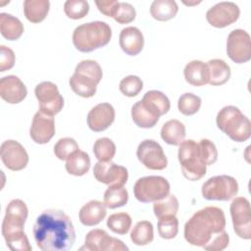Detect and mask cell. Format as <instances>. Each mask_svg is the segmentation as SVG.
Returning a JSON list of instances; mask_svg holds the SVG:
<instances>
[{
  "mask_svg": "<svg viewBox=\"0 0 251 251\" xmlns=\"http://www.w3.org/2000/svg\"><path fill=\"white\" fill-rule=\"evenodd\" d=\"M224 211L215 206H207L192 215L184 225V238L193 246L208 251H222L228 246L229 236L225 230Z\"/></svg>",
  "mask_w": 251,
  "mask_h": 251,
  "instance_id": "cell-1",
  "label": "cell"
},
{
  "mask_svg": "<svg viewBox=\"0 0 251 251\" xmlns=\"http://www.w3.org/2000/svg\"><path fill=\"white\" fill-rule=\"evenodd\" d=\"M33 237L43 251H68L75 241V230L71 218L62 210L47 209L33 226Z\"/></svg>",
  "mask_w": 251,
  "mask_h": 251,
  "instance_id": "cell-2",
  "label": "cell"
},
{
  "mask_svg": "<svg viewBox=\"0 0 251 251\" xmlns=\"http://www.w3.org/2000/svg\"><path fill=\"white\" fill-rule=\"evenodd\" d=\"M28 209L21 199H13L6 208L2 222V235L13 251H30L32 248L24 231Z\"/></svg>",
  "mask_w": 251,
  "mask_h": 251,
  "instance_id": "cell-3",
  "label": "cell"
},
{
  "mask_svg": "<svg viewBox=\"0 0 251 251\" xmlns=\"http://www.w3.org/2000/svg\"><path fill=\"white\" fill-rule=\"evenodd\" d=\"M112 37L110 25L102 21L89 22L76 26L73 32L75 47L83 53L106 46Z\"/></svg>",
  "mask_w": 251,
  "mask_h": 251,
  "instance_id": "cell-4",
  "label": "cell"
},
{
  "mask_svg": "<svg viewBox=\"0 0 251 251\" xmlns=\"http://www.w3.org/2000/svg\"><path fill=\"white\" fill-rule=\"evenodd\" d=\"M102 76V69L96 61L83 60L76 65L75 74L69 79V84L76 95L90 98L95 95Z\"/></svg>",
  "mask_w": 251,
  "mask_h": 251,
  "instance_id": "cell-5",
  "label": "cell"
},
{
  "mask_svg": "<svg viewBox=\"0 0 251 251\" xmlns=\"http://www.w3.org/2000/svg\"><path fill=\"white\" fill-rule=\"evenodd\" d=\"M216 123L218 127L235 142H244L250 138V120L235 106L222 108L217 115Z\"/></svg>",
  "mask_w": 251,
  "mask_h": 251,
  "instance_id": "cell-6",
  "label": "cell"
},
{
  "mask_svg": "<svg viewBox=\"0 0 251 251\" xmlns=\"http://www.w3.org/2000/svg\"><path fill=\"white\" fill-rule=\"evenodd\" d=\"M178 146L177 158L183 176L191 181L199 180L206 175L207 166L199 156L197 142L193 139H187Z\"/></svg>",
  "mask_w": 251,
  "mask_h": 251,
  "instance_id": "cell-7",
  "label": "cell"
},
{
  "mask_svg": "<svg viewBox=\"0 0 251 251\" xmlns=\"http://www.w3.org/2000/svg\"><path fill=\"white\" fill-rule=\"evenodd\" d=\"M170 182L161 176H148L140 177L133 186L134 197L142 203L161 200L170 194Z\"/></svg>",
  "mask_w": 251,
  "mask_h": 251,
  "instance_id": "cell-8",
  "label": "cell"
},
{
  "mask_svg": "<svg viewBox=\"0 0 251 251\" xmlns=\"http://www.w3.org/2000/svg\"><path fill=\"white\" fill-rule=\"evenodd\" d=\"M201 192L206 200L228 201L237 195L238 183L230 176H215L203 183Z\"/></svg>",
  "mask_w": 251,
  "mask_h": 251,
  "instance_id": "cell-9",
  "label": "cell"
},
{
  "mask_svg": "<svg viewBox=\"0 0 251 251\" xmlns=\"http://www.w3.org/2000/svg\"><path fill=\"white\" fill-rule=\"evenodd\" d=\"M229 207L233 230L243 239L251 238V209L250 202L245 197H234Z\"/></svg>",
  "mask_w": 251,
  "mask_h": 251,
  "instance_id": "cell-10",
  "label": "cell"
},
{
  "mask_svg": "<svg viewBox=\"0 0 251 251\" xmlns=\"http://www.w3.org/2000/svg\"><path fill=\"white\" fill-rule=\"evenodd\" d=\"M35 96L38 100L39 110L47 115L54 116L64 107V98L57 85L51 81H42L35 86Z\"/></svg>",
  "mask_w": 251,
  "mask_h": 251,
  "instance_id": "cell-11",
  "label": "cell"
},
{
  "mask_svg": "<svg viewBox=\"0 0 251 251\" xmlns=\"http://www.w3.org/2000/svg\"><path fill=\"white\" fill-rule=\"evenodd\" d=\"M226 54L236 64H244L251 59V41L249 33L240 28L229 32L226 39Z\"/></svg>",
  "mask_w": 251,
  "mask_h": 251,
  "instance_id": "cell-12",
  "label": "cell"
},
{
  "mask_svg": "<svg viewBox=\"0 0 251 251\" xmlns=\"http://www.w3.org/2000/svg\"><path fill=\"white\" fill-rule=\"evenodd\" d=\"M136 156L139 162L149 170L161 171L168 166V159L162 146L153 139L141 141L137 147Z\"/></svg>",
  "mask_w": 251,
  "mask_h": 251,
  "instance_id": "cell-13",
  "label": "cell"
},
{
  "mask_svg": "<svg viewBox=\"0 0 251 251\" xmlns=\"http://www.w3.org/2000/svg\"><path fill=\"white\" fill-rule=\"evenodd\" d=\"M80 250L127 251L128 247L121 239L110 236L106 230L94 228L87 232L84 239V246Z\"/></svg>",
  "mask_w": 251,
  "mask_h": 251,
  "instance_id": "cell-14",
  "label": "cell"
},
{
  "mask_svg": "<svg viewBox=\"0 0 251 251\" xmlns=\"http://www.w3.org/2000/svg\"><path fill=\"white\" fill-rule=\"evenodd\" d=\"M240 16L239 7L233 2H220L206 13L207 22L214 27L223 28L235 23Z\"/></svg>",
  "mask_w": 251,
  "mask_h": 251,
  "instance_id": "cell-15",
  "label": "cell"
},
{
  "mask_svg": "<svg viewBox=\"0 0 251 251\" xmlns=\"http://www.w3.org/2000/svg\"><path fill=\"white\" fill-rule=\"evenodd\" d=\"M93 176L97 181L111 185H125L128 178L126 168L112 161H98L93 168Z\"/></svg>",
  "mask_w": 251,
  "mask_h": 251,
  "instance_id": "cell-16",
  "label": "cell"
},
{
  "mask_svg": "<svg viewBox=\"0 0 251 251\" xmlns=\"http://www.w3.org/2000/svg\"><path fill=\"white\" fill-rule=\"evenodd\" d=\"M1 160L11 171L24 170L28 163V155L24 146L16 140H5L0 147Z\"/></svg>",
  "mask_w": 251,
  "mask_h": 251,
  "instance_id": "cell-17",
  "label": "cell"
},
{
  "mask_svg": "<svg viewBox=\"0 0 251 251\" xmlns=\"http://www.w3.org/2000/svg\"><path fill=\"white\" fill-rule=\"evenodd\" d=\"M55 134V122L53 116L41 111L35 113L29 128L31 139L37 144L49 142Z\"/></svg>",
  "mask_w": 251,
  "mask_h": 251,
  "instance_id": "cell-18",
  "label": "cell"
},
{
  "mask_svg": "<svg viewBox=\"0 0 251 251\" xmlns=\"http://www.w3.org/2000/svg\"><path fill=\"white\" fill-rule=\"evenodd\" d=\"M115 109L110 103H99L87 114V126L95 132L106 130L115 121Z\"/></svg>",
  "mask_w": 251,
  "mask_h": 251,
  "instance_id": "cell-19",
  "label": "cell"
},
{
  "mask_svg": "<svg viewBox=\"0 0 251 251\" xmlns=\"http://www.w3.org/2000/svg\"><path fill=\"white\" fill-rule=\"evenodd\" d=\"M26 95V86L18 76L10 75L0 79V96L7 103H21Z\"/></svg>",
  "mask_w": 251,
  "mask_h": 251,
  "instance_id": "cell-20",
  "label": "cell"
},
{
  "mask_svg": "<svg viewBox=\"0 0 251 251\" xmlns=\"http://www.w3.org/2000/svg\"><path fill=\"white\" fill-rule=\"evenodd\" d=\"M119 43L122 50L129 55H138L144 46V37L139 28L135 26H127L122 29L119 37Z\"/></svg>",
  "mask_w": 251,
  "mask_h": 251,
  "instance_id": "cell-21",
  "label": "cell"
},
{
  "mask_svg": "<svg viewBox=\"0 0 251 251\" xmlns=\"http://www.w3.org/2000/svg\"><path fill=\"white\" fill-rule=\"evenodd\" d=\"M104 202L91 200L84 204L78 213L80 223L86 226H94L100 224L107 215V209Z\"/></svg>",
  "mask_w": 251,
  "mask_h": 251,
  "instance_id": "cell-22",
  "label": "cell"
},
{
  "mask_svg": "<svg viewBox=\"0 0 251 251\" xmlns=\"http://www.w3.org/2000/svg\"><path fill=\"white\" fill-rule=\"evenodd\" d=\"M140 101L151 114L158 118L167 114L171 108L169 98L159 90L147 91Z\"/></svg>",
  "mask_w": 251,
  "mask_h": 251,
  "instance_id": "cell-23",
  "label": "cell"
},
{
  "mask_svg": "<svg viewBox=\"0 0 251 251\" xmlns=\"http://www.w3.org/2000/svg\"><path fill=\"white\" fill-rule=\"evenodd\" d=\"M185 80L193 86H202L209 83V69L206 63L193 60L186 64L183 70Z\"/></svg>",
  "mask_w": 251,
  "mask_h": 251,
  "instance_id": "cell-24",
  "label": "cell"
},
{
  "mask_svg": "<svg viewBox=\"0 0 251 251\" xmlns=\"http://www.w3.org/2000/svg\"><path fill=\"white\" fill-rule=\"evenodd\" d=\"M185 126L178 120L166 122L161 128L162 139L170 145H179L185 138Z\"/></svg>",
  "mask_w": 251,
  "mask_h": 251,
  "instance_id": "cell-25",
  "label": "cell"
},
{
  "mask_svg": "<svg viewBox=\"0 0 251 251\" xmlns=\"http://www.w3.org/2000/svg\"><path fill=\"white\" fill-rule=\"evenodd\" d=\"M50 2L48 0H25L24 1V14L27 21L32 24L41 23L48 15Z\"/></svg>",
  "mask_w": 251,
  "mask_h": 251,
  "instance_id": "cell-26",
  "label": "cell"
},
{
  "mask_svg": "<svg viewBox=\"0 0 251 251\" xmlns=\"http://www.w3.org/2000/svg\"><path fill=\"white\" fill-rule=\"evenodd\" d=\"M0 31L4 38L10 41L17 40L24 33V25L18 18L7 13H1Z\"/></svg>",
  "mask_w": 251,
  "mask_h": 251,
  "instance_id": "cell-27",
  "label": "cell"
},
{
  "mask_svg": "<svg viewBox=\"0 0 251 251\" xmlns=\"http://www.w3.org/2000/svg\"><path fill=\"white\" fill-rule=\"evenodd\" d=\"M209 69V84L223 85L228 81L231 72L229 66L221 59H213L207 63Z\"/></svg>",
  "mask_w": 251,
  "mask_h": 251,
  "instance_id": "cell-28",
  "label": "cell"
},
{
  "mask_svg": "<svg viewBox=\"0 0 251 251\" xmlns=\"http://www.w3.org/2000/svg\"><path fill=\"white\" fill-rule=\"evenodd\" d=\"M66 171L75 176H84L90 169L89 155L81 150H77L66 160Z\"/></svg>",
  "mask_w": 251,
  "mask_h": 251,
  "instance_id": "cell-29",
  "label": "cell"
},
{
  "mask_svg": "<svg viewBox=\"0 0 251 251\" xmlns=\"http://www.w3.org/2000/svg\"><path fill=\"white\" fill-rule=\"evenodd\" d=\"M178 6L174 0H155L150 6V14L157 21L165 22L176 17Z\"/></svg>",
  "mask_w": 251,
  "mask_h": 251,
  "instance_id": "cell-30",
  "label": "cell"
},
{
  "mask_svg": "<svg viewBox=\"0 0 251 251\" xmlns=\"http://www.w3.org/2000/svg\"><path fill=\"white\" fill-rule=\"evenodd\" d=\"M154 239L153 225L149 221H140L136 223L130 232V240L138 246H144L151 243Z\"/></svg>",
  "mask_w": 251,
  "mask_h": 251,
  "instance_id": "cell-31",
  "label": "cell"
},
{
  "mask_svg": "<svg viewBox=\"0 0 251 251\" xmlns=\"http://www.w3.org/2000/svg\"><path fill=\"white\" fill-rule=\"evenodd\" d=\"M131 118L133 123L141 128H151L155 126L158 123V117L151 114L141 103V101H137L131 107Z\"/></svg>",
  "mask_w": 251,
  "mask_h": 251,
  "instance_id": "cell-32",
  "label": "cell"
},
{
  "mask_svg": "<svg viewBox=\"0 0 251 251\" xmlns=\"http://www.w3.org/2000/svg\"><path fill=\"white\" fill-rule=\"evenodd\" d=\"M128 201V192L124 185H111L104 193V204L109 209L125 206Z\"/></svg>",
  "mask_w": 251,
  "mask_h": 251,
  "instance_id": "cell-33",
  "label": "cell"
},
{
  "mask_svg": "<svg viewBox=\"0 0 251 251\" xmlns=\"http://www.w3.org/2000/svg\"><path fill=\"white\" fill-rule=\"evenodd\" d=\"M179 203L176 195L169 194L165 198L155 201L153 205L154 215L160 219L165 216H176L178 211Z\"/></svg>",
  "mask_w": 251,
  "mask_h": 251,
  "instance_id": "cell-34",
  "label": "cell"
},
{
  "mask_svg": "<svg viewBox=\"0 0 251 251\" xmlns=\"http://www.w3.org/2000/svg\"><path fill=\"white\" fill-rule=\"evenodd\" d=\"M131 217L125 212L115 213L109 216L107 219V226L117 234H126L131 227Z\"/></svg>",
  "mask_w": 251,
  "mask_h": 251,
  "instance_id": "cell-35",
  "label": "cell"
},
{
  "mask_svg": "<svg viewBox=\"0 0 251 251\" xmlns=\"http://www.w3.org/2000/svg\"><path fill=\"white\" fill-rule=\"evenodd\" d=\"M93 153L98 161H111L116 154V145L108 137L98 138L93 145Z\"/></svg>",
  "mask_w": 251,
  "mask_h": 251,
  "instance_id": "cell-36",
  "label": "cell"
},
{
  "mask_svg": "<svg viewBox=\"0 0 251 251\" xmlns=\"http://www.w3.org/2000/svg\"><path fill=\"white\" fill-rule=\"evenodd\" d=\"M201 98L193 93H183L177 101L178 111L184 116H192L196 114L201 107Z\"/></svg>",
  "mask_w": 251,
  "mask_h": 251,
  "instance_id": "cell-37",
  "label": "cell"
},
{
  "mask_svg": "<svg viewBox=\"0 0 251 251\" xmlns=\"http://www.w3.org/2000/svg\"><path fill=\"white\" fill-rule=\"evenodd\" d=\"M158 233L164 239H173L178 232V220L176 216H165L158 219Z\"/></svg>",
  "mask_w": 251,
  "mask_h": 251,
  "instance_id": "cell-38",
  "label": "cell"
},
{
  "mask_svg": "<svg viewBox=\"0 0 251 251\" xmlns=\"http://www.w3.org/2000/svg\"><path fill=\"white\" fill-rule=\"evenodd\" d=\"M66 16L73 20L84 18L89 12V4L85 0H68L64 4Z\"/></svg>",
  "mask_w": 251,
  "mask_h": 251,
  "instance_id": "cell-39",
  "label": "cell"
},
{
  "mask_svg": "<svg viewBox=\"0 0 251 251\" xmlns=\"http://www.w3.org/2000/svg\"><path fill=\"white\" fill-rule=\"evenodd\" d=\"M79 150L78 144L72 137H64L59 139L54 145V154L59 160H67L71 155Z\"/></svg>",
  "mask_w": 251,
  "mask_h": 251,
  "instance_id": "cell-40",
  "label": "cell"
},
{
  "mask_svg": "<svg viewBox=\"0 0 251 251\" xmlns=\"http://www.w3.org/2000/svg\"><path fill=\"white\" fill-rule=\"evenodd\" d=\"M120 91L127 97H134L139 94L143 88V81L137 75H127L124 77L119 85Z\"/></svg>",
  "mask_w": 251,
  "mask_h": 251,
  "instance_id": "cell-41",
  "label": "cell"
},
{
  "mask_svg": "<svg viewBox=\"0 0 251 251\" xmlns=\"http://www.w3.org/2000/svg\"><path fill=\"white\" fill-rule=\"evenodd\" d=\"M198 153L202 162L206 165H213L218 159V150L214 142L210 139L203 138L197 142Z\"/></svg>",
  "mask_w": 251,
  "mask_h": 251,
  "instance_id": "cell-42",
  "label": "cell"
},
{
  "mask_svg": "<svg viewBox=\"0 0 251 251\" xmlns=\"http://www.w3.org/2000/svg\"><path fill=\"white\" fill-rule=\"evenodd\" d=\"M135 17L136 11L134 7L126 2H119L113 16L114 20L121 25H126L133 22Z\"/></svg>",
  "mask_w": 251,
  "mask_h": 251,
  "instance_id": "cell-43",
  "label": "cell"
},
{
  "mask_svg": "<svg viewBox=\"0 0 251 251\" xmlns=\"http://www.w3.org/2000/svg\"><path fill=\"white\" fill-rule=\"evenodd\" d=\"M15 53L14 51L5 46L1 45L0 46V72H6L10 69H12L15 65Z\"/></svg>",
  "mask_w": 251,
  "mask_h": 251,
  "instance_id": "cell-44",
  "label": "cell"
},
{
  "mask_svg": "<svg viewBox=\"0 0 251 251\" xmlns=\"http://www.w3.org/2000/svg\"><path fill=\"white\" fill-rule=\"evenodd\" d=\"M95 4L98 10L103 15L113 18L119 2L116 0H107V1H95Z\"/></svg>",
  "mask_w": 251,
  "mask_h": 251,
  "instance_id": "cell-45",
  "label": "cell"
},
{
  "mask_svg": "<svg viewBox=\"0 0 251 251\" xmlns=\"http://www.w3.org/2000/svg\"><path fill=\"white\" fill-rule=\"evenodd\" d=\"M200 3V1H198V2H185V1H183V4H185V5H188V6H191V5H197V4H199Z\"/></svg>",
  "mask_w": 251,
  "mask_h": 251,
  "instance_id": "cell-46",
  "label": "cell"
}]
</instances>
